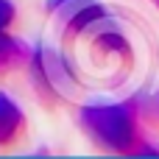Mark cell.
<instances>
[{
	"label": "cell",
	"mask_w": 159,
	"mask_h": 159,
	"mask_svg": "<svg viewBox=\"0 0 159 159\" xmlns=\"http://www.w3.org/2000/svg\"><path fill=\"white\" fill-rule=\"evenodd\" d=\"M84 129L92 134L98 145L115 154H143L145 145L137 131V117L123 103H98L81 112Z\"/></svg>",
	"instance_id": "6da1fadb"
},
{
	"label": "cell",
	"mask_w": 159,
	"mask_h": 159,
	"mask_svg": "<svg viewBox=\"0 0 159 159\" xmlns=\"http://www.w3.org/2000/svg\"><path fill=\"white\" fill-rule=\"evenodd\" d=\"M20 129H22V112H20V106L8 95L0 92V145L11 143L20 134Z\"/></svg>",
	"instance_id": "7a4b0ae2"
},
{
	"label": "cell",
	"mask_w": 159,
	"mask_h": 159,
	"mask_svg": "<svg viewBox=\"0 0 159 159\" xmlns=\"http://www.w3.org/2000/svg\"><path fill=\"white\" fill-rule=\"evenodd\" d=\"M22 42H17V39H11V36H6L3 31H0V67H11V64H17L20 59H22Z\"/></svg>",
	"instance_id": "3957f363"
},
{
	"label": "cell",
	"mask_w": 159,
	"mask_h": 159,
	"mask_svg": "<svg viewBox=\"0 0 159 159\" xmlns=\"http://www.w3.org/2000/svg\"><path fill=\"white\" fill-rule=\"evenodd\" d=\"M11 20H14V6H11L8 0H0V31H3Z\"/></svg>",
	"instance_id": "277c9868"
}]
</instances>
